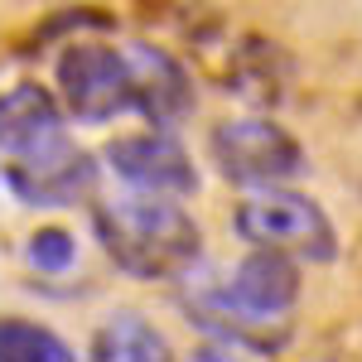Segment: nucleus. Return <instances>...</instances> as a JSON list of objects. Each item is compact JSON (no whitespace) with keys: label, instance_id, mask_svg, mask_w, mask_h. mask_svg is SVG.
<instances>
[{"label":"nucleus","instance_id":"obj_1","mask_svg":"<svg viewBox=\"0 0 362 362\" xmlns=\"http://www.w3.org/2000/svg\"><path fill=\"white\" fill-rule=\"evenodd\" d=\"M92 227H97L102 251L136 280L189 276L203 251V232H198L194 213L184 203H174V194L136 189V194L107 198L92 208Z\"/></svg>","mask_w":362,"mask_h":362},{"label":"nucleus","instance_id":"obj_4","mask_svg":"<svg viewBox=\"0 0 362 362\" xmlns=\"http://www.w3.org/2000/svg\"><path fill=\"white\" fill-rule=\"evenodd\" d=\"M208 155L227 184L242 189H261V184H285L295 174H305V145L276 121L261 116H242V121H223L208 136Z\"/></svg>","mask_w":362,"mask_h":362},{"label":"nucleus","instance_id":"obj_3","mask_svg":"<svg viewBox=\"0 0 362 362\" xmlns=\"http://www.w3.org/2000/svg\"><path fill=\"white\" fill-rule=\"evenodd\" d=\"M58 92H63V107L87 126L116 121L121 112L136 107L131 54H121L112 44H97V39L63 44V54H58Z\"/></svg>","mask_w":362,"mask_h":362},{"label":"nucleus","instance_id":"obj_9","mask_svg":"<svg viewBox=\"0 0 362 362\" xmlns=\"http://www.w3.org/2000/svg\"><path fill=\"white\" fill-rule=\"evenodd\" d=\"M54 136H63V107L49 87L15 83L10 92H0V150L5 155L34 150Z\"/></svg>","mask_w":362,"mask_h":362},{"label":"nucleus","instance_id":"obj_7","mask_svg":"<svg viewBox=\"0 0 362 362\" xmlns=\"http://www.w3.org/2000/svg\"><path fill=\"white\" fill-rule=\"evenodd\" d=\"M223 300L237 305L242 314H251V319H280L300 300V266L290 261V251L251 247V256L227 280Z\"/></svg>","mask_w":362,"mask_h":362},{"label":"nucleus","instance_id":"obj_6","mask_svg":"<svg viewBox=\"0 0 362 362\" xmlns=\"http://www.w3.org/2000/svg\"><path fill=\"white\" fill-rule=\"evenodd\" d=\"M107 165L116 169V179H126L131 189H150V194H174L189 198L198 194V169L184 155L179 140H169L165 131H145V136H116L107 145Z\"/></svg>","mask_w":362,"mask_h":362},{"label":"nucleus","instance_id":"obj_12","mask_svg":"<svg viewBox=\"0 0 362 362\" xmlns=\"http://www.w3.org/2000/svg\"><path fill=\"white\" fill-rule=\"evenodd\" d=\"M29 261L39 266V271H68L73 261H78V237L73 232H63V227H39L34 237H29Z\"/></svg>","mask_w":362,"mask_h":362},{"label":"nucleus","instance_id":"obj_10","mask_svg":"<svg viewBox=\"0 0 362 362\" xmlns=\"http://www.w3.org/2000/svg\"><path fill=\"white\" fill-rule=\"evenodd\" d=\"M92 358H102V362H165L169 343L140 314H112L92 334Z\"/></svg>","mask_w":362,"mask_h":362},{"label":"nucleus","instance_id":"obj_5","mask_svg":"<svg viewBox=\"0 0 362 362\" xmlns=\"http://www.w3.org/2000/svg\"><path fill=\"white\" fill-rule=\"evenodd\" d=\"M5 184L29 208H73V203L92 198V189H97V160L63 131V136L44 140L34 150L10 155Z\"/></svg>","mask_w":362,"mask_h":362},{"label":"nucleus","instance_id":"obj_11","mask_svg":"<svg viewBox=\"0 0 362 362\" xmlns=\"http://www.w3.org/2000/svg\"><path fill=\"white\" fill-rule=\"evenodd\" d=\"M73 348L44 324H29L20 314H0V362H68Z\"/></svg>","mask_w":362,"mask_h":362},{"label":"nucleus","instance_id":"obj_2","mask_svg":"<svg viewBox=\"0 0 362 362\" xmlns=\"http://www.w3.org/2000/svg\"><path fill=\"white\" fill-rule=\"evenodd\" d=\"M232 227L251 247H276V251H290V256H305V261H334L338 256V232L329 223V213L309 194L280 189V184L251 189L237 203Z\"/></svg>","mask_w":362,"mask_h":362},{"label":"nucleus","instance_id":"obj_8","mask_svg":"<svg viewBox=\"0 0 362 362\" xmlns=\"http://www.w3.org/2000/svg\"><path fill=\"white\" fill-rule=\"evenodd\" d=\"M131 54V73H136V112H145V121L155 131H169L179 126L184 116L194 112V87H189V73L174 63L160 49H126Z\"/></svg>","mask_w":362,"mask_h":362}]
</instances>
